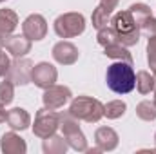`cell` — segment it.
Segmentation results:
<instances>
[{"label": "cell", "mask_w": 156, "mask_h": 154, "mask_svg": "<svg viewBox=\"0 0 156 154\" xmlns=\"http://www.w3.org/2000/svg\"><path fill=\"white\" fill-rule=\"evenodd\" d=\"M154 143H156V134H154Z\"/></svg>", "instance_id": "33"}, {"label": "cell", "mask_w": 156, "mask_h": 154, "mask_svg": "<svg viewBox=\"0 0 156 154\" xmlns=\"http://www.w3.org/2000/svg\"><path fill=\"white\" fill-rule=\"evenodd\" d=\"M4 47L7 49V53L15 58H22L24 54H27L31 51V40L26 35H9L5 38Z\"/></svg>", "instance_id": "12"}, {"label": "cell", "mask_w": 156, "mask_h": 154, "mask_svg": "<svg viewBox=\"0 0 156 154\" xmlns=\"http://www.w3.org/2000/svg\"><path fill=\"white\" fill-rule=\"evenodd\" d=\"M147 62H149L151 73L156 76V37L149 38V44H147Z\"/></svg>", "instance_id": "26"}, {"label": "cell", "mask_w": 156, "mask_h": 154, "mask_svg": "<svg viewBox=\"0 0 156 154\" xmlns=\"http://www.w3.org/2000/svg\"><path fill=\"white\" fill-rule=\"evenodd\" d=\"M91 20H93V26H94L96 29H102V27H105V26L111 22V15H109L105 9H102V7L98 5V7L93 11Z\"/></svg>", "instance_id": "25"}, {"label": "cell", "mask_w": 156, "mask_h": 154, "mask_svg": "<svg viewBox=\"0 0 156 154\" xmlns=\"http://www.w3.org/2000/svg\"><path fill=\"white\" fill-rule=\"evenodd\" d=\"M9 65H11V62H9V56L0 49V78L5 76L7 75V71H9Z\"/></svg>", "instance_id": "28"}, {"label": "cell", "mask_w": 156, "mask_h": 154, "mask_svg": "<svg viewBox=\"0 0 156 154\" xmlns=\"http://www.w3.org/2000/svg\"><path fill=\"white\" fill-rule=\"evenodd\" d=\"M69 113L75 116L76 120H83V121H89V123H96L104 116V105L96 98L78 96V98H75L71 102Z\"/></svg>", "instance_id": "3"}, {"label": "cell", "mask_w": 156, "mask_h": 154, "mask_svg": "<svg viewBox=\"0 0 156 154\" xmlns=\"http://www.w3.org/2000/svg\"><path fill=\"white\" fill-rule=\"evenodd\" d=\"M78 56H80V53H78L76 45L71 42L62 40V42L55 44V47H53V58L62 65H73L78 60Z\"/></svg>", "instance_id": "11"}, {"label": "cell", "mask_w": 156, "mask_h": 154, "mask_svg": "<svg viewBox=\"0 0 156 154\" xmlns=\"http://www.w3.org/2000/svg\"><path fill=\"white\" fill-rule=\"evenodd\" d=\"M7 125L13 129V131H24L31 125V116L26 109L22 107H15L11 111H7V118H5Z\"/></svg>", "instance_id": "15"}, {"label": "cell", "mask_w": 156, "mask_h": 154, "mask_svg": "<svg viewBox=\"0 0 156 154\" xmlns=\"http://www.w3.org/2000/svg\"><path fill=\"white\" fill-rule=\"evenodd\" d=\"M58 123H60L62 134H64V138L67 140V143H69L71 149H75V151H78V152L87 151V140H85L83 132H82L80 127H78L76 118L71 114L69 111L58 114Z\"/></svg>", "instance_id": "4"}, {"label": "cell", "mask_w": 156, "mask_h": 154, "mask_svg": "<svg viewBox=\"0 0 156 154\" xmlns=\"http://www.w3.org/2000/svg\"><path fill=\"white\" fill-rule=\"evenodd\" d=\"M71 96H73V93H71L69 87H66V85H51V87L44 89L42 102H44V107L56 111V109L64 107L71 100Z\"/></svg>", "instance_id": "7"}, {"label": "cell", "mask_w": 156, "mask_h": 154, "mask_svg": "<svg viewBox=\"0 0 156 154\" xmlns=\"http://www.w3.org/2000/svg\"><path fill=\"white\" fill-rule=\"evenodd\" d=\"M136 116L140 120H144V121H153V120H156V103L154 102H149V100L140 102L138 107H136Z\"/></svg>", "instance_id": "20"}, {"label": "cell", "mask_w": 156, "mask_h": 154, "mask_svg": "<svg viewBox=\"0 0 156 154\" xmlns=\"http://www.w3.org/2000/svg\"><path fill=\"white\" fill-rule=\"evenodd\" d=\"M154 85H156V76L147 73V71H140L136 75V89L142 93V94H149L154 91Z\"/></svg>", "instance_id": "19"}, {"label": "cell", "mask_w": 156, "mask_h": 154, "mask_svg": "<svg viewBox=\"0 0 156 154\" xmlns=\"http://www.w3.org/2000/svg\"><path fill=\"white\" fill-rule=\"evenodd\" d=\"M111 27L116 31L118 35V42L125 47H131V45H136L138 40H140V26L134 22L131 11H118L116 15L113 16L111 20Z\"/></svg>", "instance_id": "2"}, {"label": "cell", "mask_w": 156, "mask_h": 154, "mask_svg": "<svg viewBox=\"0 0 156 154\" xmlns=\"http://www.w3.org/2000/svg\"><path fill=\"white\" fill-rule=\"evenodd\" d=\"M15 98V83L9 82V80H4L0 82V105L5 107L13 102Z\"/></svg>", "instance_id": "23"}, {"label": "cell", "mask_w": 156, "mask_h": 154, "mask_svg": "<svg viewBox=\"0 0 156 154\" xmlns=\"http://www.w3.org/2000/svg\"><path fill=\"white\" fill-rule=\"evenodd\" d=\"M98 151H115L118 145V134L111 127H100L94 134Z\"/></svg>", "instance_id": "14"}, {"label": "cell", "mask_w": 156, "mask_h": 154, "mask_svg": "<svg viewBox=\"0 0 156 154\" xmlns=\"http://www.w3.org/2000/svg\"><path fill=\"white\" fill-rule=\"evenodd\" d=\"M118 2H120V0H100V7H102V9H105V11L111 15V13L116 9Z\"/></svg>", "instance_id": "29"}, {"label": "cell", "mask_w": 156, "mask_h": 154, "mask_svg": "<svg viewBox=\"0 0 156 154\" xmlns=\"http://www.w3.org/2000/svg\"><path fill=\"white\" fill-rule=\"evenodd\" d=\"M67 147H69L67 140L64 136H55V134L49 138H44V145H42L44 152L47 154H64L67 151Z\"/></svg>", "instance_id": "17"}, {"label": "cell", "mask_w": 156, "mask_h": 154, "mask_svg": "<svg viewBox=\"0 0 156 154\" xmlns=\"http://www.w3.org/2000/svg\"><path fill=\"white\" fill-rule=\"evenodd\" d=\"M140 33L142 35H145L147 38H153V37H156V18H153V16H149L142 26H140Z\"/></svg>", "instance_id": "27"}, {"label": "cell", "mask_w": 156, "mask_h": 154, "mask_svg": "<svg viewBox=\"0 0 156 154\" xmlns=\"http://www.w3.org/2000/svg\"><path fill=\"white\" fill-rule=\"evenodd\" d=\"M0 147H2L4 154H24L27 151L24 138H20L15 132H5L0 140Z\"/></svg>", "instance_id": "13"}, {"label": "cell", "mask_w": 156, "mask_h": 154, "mask_svg": "<svg viewBox=\"0 0 156 154\" xmlns=\"http://www.w3.org/2000/svg\"><path fill=\"white\" fill-rule=\"evenodd\" d=\"M22 35H26L31 42L45 38V35H47V22H45V18L42 15H37V13L29 15L24 20V24H22Z\"/></svg>", "instance_id": "10"}, {"label": "cell", "mask_w": 156, "mask_h": 154, "mask_svg": "<svg viewBox=\"0 0 156 154\" xmlns=\"http://www.w3.org/2000/svg\"><path fill=\"white\" fill-rule=\"evenodd\" d=\"M125 109H127L125 102H122V100H113V102H109L107 105H104V116H107L109 120H116V118L125 114Z\"/></svg>", "instance_id": "21"}, {"label": "cell", "mask_w": 156, "mask_h": 154, "mask_svg": "<svg viewBox=\"0 0 156 154\" xmlns=\"http://www.w3.org/2000/svg\"><path fill=\"white\" fill-rule=\"evenodd\" d=\"M18 26V16L13 9H0V37L7 38Z\"/></svg>", "instance_id": "16"}, {"label": "cell", "mask_w": 156, "mask_h": 154, "mask_svg": "<svg viewBox=\"0 0 156 154\" xmlns=\"http://www.w3.org/2000/svg\"><path fill=\"white\" fill-rule=\"evenodd\" d=\"M58 78V71L55 65L47 64V62H40L33 67V75H31V82L40 87V89H47L51 85H55Z\"/></svg>", "instance_id": "9"}, {"label": "cell", "mask_w": 156, "mask_h": 154, "mask_svg": "<svg viewBox=\"0 0 156 154\" xmlns=\"http://www.w3.org/2000/svg\"><path fill=\"white\" fill-rule=\"evenodd\" d=\"M5 118H7V113H5V111H4V107L0 105V123H4V121H5Z\"/></svg>", "instance_id": "30"}, {"label": "cell", "mask_w": 156, "mask_h": 154, "mask_svg": "<svg viewBox=\"0 0 156 154\" xmlns=\"http://www.w3.org/2000/svg\"><path fill=\"white\" fill-rule=\"evenodd\" d=\"M105 82H107V87L111 91H115L116 94H127V93H131L136 87V75H134L133 64L116 60L115 64H111L107 67Z\"/></svg>", "instance_id": "1"}, {"label": "cell", "mask_w": 156, "mask_h": 154, "mask_svg": "<svg viewBox=\"0 0 156 154\" xmlns=\"http://www.w3.org/2000/svg\"><path fill=\"white\" fill-rule=\"evenodd\" d=\"M104 49H105V54H107L109 58H113V60H120V62H127V64H133V56H131V53H129L127 47L122 45L120 42L111 44V45H107V47H104Z\"/></svg>", "instance_id": "18"}, {"label": "cell", "mask_w": 156, "mask_h": 154, "mask_svg": "<svg viewBox=\"0 0 156 154\" xmlns=\"http://www.w3.org/2000/svg\"><path fill=\"white\" fill-rule=\"evenodd\" d=\"M85 31V18L80 13H64L55 20V33L60 38H73Z\"/></svg>", "instance_id": "5"}, {"label": "cell", "mask_w": 156, "mask_h": 154, "mask_svg": "<svg viewBox=\"0 0 156 154\" xmlns=\"http://www.w3.org/2000/svg\"><path fill=\"white\" fill-rule=\"evenodd\" d=\"M33 62L27 58H16L7 71V80L13 82L15 85H26L31 82V75H33Z\"/></svg>", "instance_id": "8"}, {"label": "cell", "mask_w": 156, "mask_h": 154, "mask_svg": "<svg viewBox=\"0 0 156 154\" xmlns=\"http://www.w3.org/2000/svg\"><path fill=\"white\" fill-rule=\"evenodd\" d=\"M154 103H156V85H154Z\"/></svg>", "instance_id": "32"}, {"label": "cell", "mask_w": 156, "mask_h": 154, "mask_svg": "<svg viewBox=\"0 0 156 154\" xmlns=\"http://www.w3.org/2000/svg\"><path fill=\"white\" fill-rule=\"evenodd\" d=\"M60 127L58 123V113H55L53 109L42 107L37 116H35V125H33V132L38 138H49L56 132V129Z\"/></svg>", "instance_id": "6"}, {"label": "cell", "mask_w": 156, "mask_h": 154, "mask_svg": "<svg viewBox=\"0 0 156 154\" xmlns=\"http://www.w3.org/2000/svg\"><path fill=\"white\" fill-rule=\"evenodd\" d=\"M129 11H131V15H133L134 22H136L138 26H142L149 16H153L151 7H149V5H145V4H133V5L129 7Z\"/></svg>", "instance_id": "22"}, {"label": "cell", "mask_w": 156, "mask_h": 154, "mask_svg": "<svg viewBox=\"0 0 156 154\" xmlns=\"http://www.w3.org/2000/svg\"><path fill=\"white\" fill-rule=\"evenodd\" d=\"M0 2H4V0H0Z\"/></svg>", "instance_id": "34"}, {"label": "cell", "mask_w": 156, "mask_h": 154, "mask_svg": "<svg viewBox=\"0 0 156 154\" xmlns=\"http://www.w3.org/2000/svg\"><path fill=\"white\" fill-rule=\"evenodd\" d=\"M96 40H98V44H100L102 47H107V45H111V44H116L118 42V35H116V31H115L113 27L105 26V27L98 29Z\"/></svg>", "instance_id": "24"}, {"label": "cell", "mask_w": 156, "mask_h": 154, "mask_svg": "<svg viewBox=\"0 0 156 154\" xmlns=\"http://www.w3.org/2000/svg\"><path fill=\"white\" fill-rule=\"evenodd\" d=\"M4 44H5V38H4V37H0V49L4 47Z\"/></svg>", "instance_id": "31"}]
</instances>
